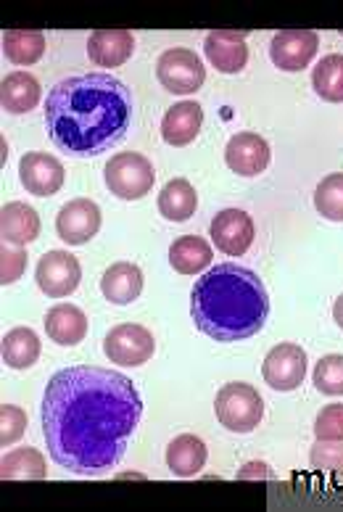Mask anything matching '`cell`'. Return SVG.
Returning a JSON list of instances; mask_svg holds the SVG:
<instances>
[{
    "label": "cell",
    "mask_w": 343,
    "mask_h": 512,
    "mask_svg": "<svg viewBox=\"0 0 343 512\" xmlns=\"http://www.w3.org/2000/svg\"><path fill=\"white\" fill-rule=\"evenodd\" d=\"M3 53L16 66H32L43 59L45 35L37 30H8L3 32Z\"/></svg>",
    "instance_id": "27"
},
{
    "label": "cell",
    "mask_w": 343,
    "mask_h": 512,
    "mask_svg": "<svg viewBox=\"0 0 343 512\" xmlns=\"http://www.w3.org/2000/svg\"><path fill=\"white\" fill-rule=\"evenodd\" d=\"M198 209V193L196 188L185 180L175 177L164 185L159 193V212L167 222H188Z\"/></svg>",
    "instance_id": "24"
},
{
    "label": "cell",
    "mask_w": 343,
    "mask_h": 512,
    "mask_svg": "<svg viewBox=\"0 0 343 512\" xmlns=\"http://www.w3.org/2000/svg\"><path fill=\"white\" fill-rule=\"evenodd\" d=\"M40 359V338L32 328H14L3 336V362L11 370H30Z\"/></svg>",
    "instance_id": "26"
},
{
    "label": "cell",
    "mask_w": 343,
    "mask_h": 512,
    "mask_svg": "<svg viewBox=\"0 0 343 512\" xmlns=\"http://www.w3.org/2000/svg\"><path fill=\"white\" fill-rule=\"evenodd\" d=\"M214 246L227 256H243L254 243V220L243 209H222L209 225Z\"/></svg>",
    "instance_id": "12"
},
{
    "label": "cell",
    "mask_w": 343,
    "mask_h": 512,
    "mask_svg": "<svg viewBox=\"0 0 343 512\" xmlns=\"http://www.w3.org/2000/svg\"><path fill=\"white\" fill-rule=\"evenodd\" d=\"M309 462L322 473H343V441H314Z\"/></svg>",
    "instance_id": "31"
},
{
    "label": "cell",
    "mask_w": 343,
    "mask_h": 512,
    "mask_svg": "<svg viewBox=\"0 0 343 512\" xmlns=\"http://www.w3.org/2000/svg\"><path fill=\"white\" fill-rule=\"evenodd\" d=\"M143 399L127 375L106 367H66L43 394V436L53 462L74 476H101L127 452Z\"/></svg>",
    "instance_id": "1"
},
{
    "label": "cell",
    "mask_w": 343,
    "mask_h": 512,
    "mask_svg": "<svg viewBox=\"0 0 343 512\" xmlns=\"http://www.w3.org/2000/svg\"><path fill=\"white\" fill-rule=\"evenodd\" d=\"M64 177V164L56 156L43 154V151H30L19 161V180L32 196H56L61 191V185H64Z\"/></svg>",
    "instance_id": "13"
},
{
    "label": "cell",
    "mask_w": 343,
    "mask_h": 512,
    "mask_svg": "<svg viewBox=\"0 0 343 512\" xmlns=\"http://www.w3.org/2000/svg\"><path fill=\"white\" fill-rule=\"evenodd\" d=\"M45 333L53 344L77 346L88 336V315L74 304H56L45 315Z\"/></svg>",
    "instance_id": "20"
},
{
    "label": "cell",
    "mask_w": 343,
    "mask_h": 512,
    "mask_svg": "<svg viewBox=\"0 0 343 512\" xmlns=\"http://www.w3.org/2000/svg\"><path fill=\"white\" fill-rule=\"evenodd\" d=\"M314 388L325 396H343V354H328L314 365Z\"/></svg>",
    "instance_id": "30"
},
{
    "label": "cell",
    "mask_w": 343,
    "mask_h": 512,
    "mask_svg": "<svg viewBox=\"0 0 343 512\" xmlns=\"http://www.w3.org/2000/svg\"><path fill=\"white\" fill-rule=\"evenodd\" d=\"M206 444L193 433H180L169 441L167 447V468L175 473L177 478H193L198 476L206 465Z\"/></svg>",
    "instance_id": "21"
},
{
    "label": "cell",
    "mask_w": 343,
    "mask_h": 512,
    "mask_svg": "<svg viewBox=\"0 0 343 512\" xmlns=\"http://www.w3.org/2000/svg\"><path fill=\"white\" fill-rule=\"evenodd\" d=\"M0 476L6 481H45L48 462H45L43 452H37L35 447L11 449L0 460Z\"/></svg>",
    "instance_id": "25"
},
{
    "label": "cell",
    "mask_w": 343,
    "mask_h": 512,
    "mask_svg": "<svg viewBox=\"0 0 343 512\" xmlns=\"http://www.w3.org/2000/svg\"><path fill=\"white\" fill-rule=\"evenodd\" d=\"M201 125H204V109L196 101H180L167 109L161 119V138L175 148L190 146L198 138Z\"/></svg>",
    "instance_id": "16"
},
{
    "label": "cell",
    "mask_w": 343,
    "mask_h": 512,
    "mask_svg": "<svg viewBox=\"0 0 343 512\" xmlns=\"http://www.w3.org/2000/svg\"><path fill=\"white\" fill-rule=\"evenodd\" d=\"M135 53V35L127 30H98L88 40V56L95 66H122Z\"/></svg>",
    "instance_id": "19"
},
{
    "label": "cell",
    "mask_w": 343,
    "mask_h": 512,
    "mask_svg": "<svg viewBox=\"0 0 343 512\" xmlns=\"http://www.w3.org/2000/svg\"><path fill=\"white\" fill-rule=\"evenodd\" d=\"M103 180H106V188L117 198H122V201H140L154 188L156 172L154 164L143 154L122 151V154L111 156L106 161Z\"/></svg>",
    "instance_id": "5"
},
{
    "label": "cell",
    "mask_w": 343,
    "mask_h": 512,
    "mask_svg": "<svg viewBox=\"0 0 343 512\" xmlns=\"http://www.w3.org/2000/svg\"><path fill=\"white\" fill-rule=\"evenodd\" d=\"M238 481H272L275 478V473H272L264 462H249V465H243L241 470H238Z\"/></svg>",
    "instance_id": "35"
},
{
    "label": "cell",
    "mask_w": 343,
    "mask_h": 512,
    "mask_svg": "<svg viewBox=\"0 0 343 512\" xmlns=\"http://www.w3.org/2000/svg\"><path fill=\"white\" fill-rule=\"evenodd\" d=\"M314 93L328 103H343V53H328L314 66Z\"/></svg>",
    "instance_id": "28"
},
{
    "label": "cell",
    "mask_w": 343,
    "mask_h": 512,
    "mask_svg": "<svg viewBox=\"0 0 343 512\" xmlns=\"http://www.w3.org/2000/svg\"><path fill=\"white\" fill-rule=\"evenodd\" d=\"M156 341L154 333L138 322H122L111 328L103 338V354L122 367H140L154 357Z\"/></svg>",
    "instance_id": "7"
},
{
    "label": "cell",
    "mask_w": 343,
    "mask_h": 512,
    "mask_svg": "<svg viewBox=\"0 0 343 512\" xmlns=\"http://www.w3.org/2000/svg\"><path fill=\"white\" fill-rule=\"evenodd\" d=\"M214 251L201 235H180L169 246V264L180 275H201L212 267Z\"/></svg>",
    "instance_id": "22"
},
{
    "label": "cell",
    "mask_w": 343,
    "mask_h": 512,
    "mask_svg": "<svg viewBox=\"0 0 343 512\" xmlns=\"http://www.w3.org/2000/svg\"><path fill=\"white\" fill-rule=\"evenodd\" d=\"M101 293L103 299L111 301V304L127 307L135 299H140V293H143V270L132 262L111 264L109 270L103 272Z\"/></svg>",
    "instance_id": "18"
},
{
    "label": "cell",
    "mask_w": 343,
    "mask_h": 512,
    "mask_svg": "<svg viewBox=\"0 0 343 512\" xmlns=\"http://www.w3.org/2000/svg\"><path fill=\"white\" fill-rule=\"evenodd\" d=\"M101 230V206L90 198H74L59 209L56 233L66 246H85Z\"/></svg>",
    "instance_id": "10"
},
{
    "label": "cell",
    "mask_w": 343,
    "mask_h": 512,
    "mask_svg": "<svg viewBox=\"0 0 343 512\" xmlns=\"http://www.w3.org/2000/svg\"><path fill=\"white\" fill-rule=\"evenodd\" d=\"M132 122V93L106 72L61 80L45 101V127L64 154L98 156L125 138Z\"/></svg>",
    "instance_id": "2"
},
{
    "label": "cell",
    "mask_w": 343,
    "mask_h": 512,
    "mask_svg": "<svg viewBox=\"0 0 343 512\" xmlns=\"http://www.w3.org/2000/svg\"><path fill=\"white\" fill-rule=\"evenodd\" d=\"M214 415L230 433H251L264 417V399L254 386L241 381L225 383L214 399Z\"/></svg>",
    "instance_id": "4"
},
{
    "label": "cell",
    "mask_w": 343,
    "mask_h": 512,
    "mask_svg": "<svg viewBox=\"0 0 343 512\" xmlns=\"http://www.w3.org/2000/svg\"><path fill=\"white\" fill-rule=\"evenodd\" d=\"M204 53L209 64L222 74H241L249 64V45H246V35L241 32H209L204 40Z\"/></svg>",
    "instance_id": "15"
},
{
    "label": "cell",
    "mask_w": 343,
    "mask_h": 512,
    "mask_svg": "<svg viewBox=\"0 0 343 512\" xmlns=\"http://www.w3.org/2000/svg\"><path fill=\"white\" fill-rule=\"evenodd\" d=\"M190 315L201 333L233 344L256 336L270 317V296L262 278L241 264H217L190 291Z\"/></svg>",
    "instance_id": "3"
},
{
    "label": "cell",
    "mask_w": 343,
    "mask_h": 512,
    "mask_svg": "<svg viewBox=\"0 0 343 512\" xmlns=\"http://www.w3.org/2000/svg\"><path fill=\"white\" fill-rule=\"evenodd\" d=\"M272 151L270 143L256 135V132H238L227 140L225 161L227 167L233 169L235 175L241 177H256L262 175L264 169L270 167Z\"/></svg>",
    "instance_id": "14"
},
{
    "label": "cell",
    "mask_w": 343,
    "mask_h": 512,
    "mask_svg": "<svg viewBox=\"0 0 343 512\" xmlns=\"http://www.w3.org/2000/svg\"><path fill=\"white\" fill-rule=\"evenodd\" d=\"M24 270H27V254L19 246L3 243V249H0V283L11 286L22 278Z\"/></svg>",
    "instance_id": "34"
},
{
    "label": "cell",
    "mask_w": 343,
    "mask_h": 512,
    "mask_svg": "<svg viewBox=\"0 0 343 512\" xmlns=\"http://www.w3.org/2000/svg\"><path fill=\"white\" fill-rule=\"evenodd\" d=\"M0 103L8 114H30L40 103V82L30 72H11L0 82Z\"/></svg>",
    "instance_id": "23"
},
{
    "label": "cell",
    "mask_w": 343,
    "mask_h": 512,
    "mask_svg": "<svg viewBox=\"0 0 343 512\" xmlns=\"http://www.w3.org/2000/svg\"><path fill=\"white\" fill-rule=\"evenodd\" d=\"M262 378L272 391H296L307 378V352L299 344H278L264 357Z\"/></svg>",
    "instance_id": "9"
},
{
    "label": "cell",
    "mask_w": 343,
    "mask_h": 512,
    "mask_svg": "<svg viewBox=\"0 0 343 512\" xmlns=\"http://www.w3.org/2000/svg\"><path fill=\"white\" fill-rule=\"evenodd\" d=\"M320 51V35L314 30H283L272 37L270 59L283 72L307 69Z\"/></svg>",
    "instance_id": "11"
},
{
    "label": "cell",
    "mask_w": 343,
    "mask_h": 512,
    "mask_svg": "<svg viewBox=\"0 0 343 512\" xmlns=\"http://www.w3.org/2000/svg\"><path fill=\"white\" fill-rule=\"evenodd\" d=\"M40 235V217L30 204L8 201L0 209V238L8 246H30Z\"/></svg>",
    "instance_id": "17"
},
{
    "label": "cell",
    "mask_w": 343,
    "mask_h": 512,
    "mask_svg": "<svg viewBox=\"0 0 343 512\" xmlns=\"http://www.w3.org/2000/svg\"><path fill=\"white\" fill-rule=\"evenodd\" d=\"M314 209L330 222H343V172L322 177L314 191Z\"/></svg>",
    "instance_id": "29"
},
{
    "label": "cell",
    "mask_w": 343,
    "mask_h": 512,
    "mask_svg": "<svg viewBox=\"0 0 343 512\" xmlns=\"http://www.w3.org/2000/svg\"><path fill=\"white\" fill-rule=\"evenodd\" d=\"M161 88L175 96H190L206 82V66L190 48H169L156 61Z\"/></svg>",
    "instance_id": "6"
},
{
    "label": "cell",
    "mask_w": 343,
    "mask_h": 512,
    "mask_svg": "<svg viewBox=\"0 0 343 512\" xmlns=\"http://www.w3.org/2000/svg\"><path fill=\"white\" fill-rule=\"evenodd\" d=\"M37 288L48 296V299H66L69 293L77 291L82 280V267L77 256L69 251H48L40 256L35 270Z\"/></svg>",
    "instance_id": "8"
},
{
    "label": "cell",
    "mask_w": 343,
    "mask_h": 512,
    "mask_svg": "<svg viewBox=\"0 0 343 512\" xmlns=\"http://www.w3.org/2000/svg\"><path fill=\"white\" fill-rule=\"evenodd\" d=\"M333 320H336L338 328L343 330V293L336 299V304H333Z\"/></svg>",
    "instance_id": "36"
},
{
    "label": "cell",
    "mask_w": 343,
    "mask_h": 512,
    "mask_svg": "<svg viewBox=\"0 0 343 512\" xmlns=\"http://www.w3.org/2000/svg\"><path fill=\"white\" fill-rule=\"evenodd\" d=\"M314 436L322 441H343V404H328L317 412Z\"/></svg>",
    "instance_id": "33"
},
{
    "label": "cell",
    "mask_w": 343,
    "mask_h": 512,
    "mask_svg": "<svg viewBox=\"0 0 343 512\" xmlns=\"http://www.w3.org/2000/svg\"><path fill=\"white\" fill-rule=\"evenodd\" d=\"M27 431V412L16 404L0 407V447H14Z\"/></svg>",
    "instance_id": "32"
}]
</instances>
